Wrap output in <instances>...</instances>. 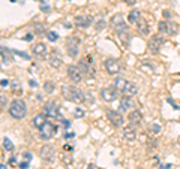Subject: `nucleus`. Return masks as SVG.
Instances as JSON below:
<instances>
[{"label":"nucleus","mask_w":180,"mask_h":169,"mask_svg":"<svg viewBox=\"0 0 180 169\" xmlns=\"http://www.w3.org/2000/svg\"><path fill=\"white\" fill-rule=\"evenodd\" d=\"M48 64L54 69H59L62 64H63V57L60 54L59 49H53L50 54H48Z\"/></svg>","instance_id":"nucleus-12"},{"label":"nucleus","mask_w":180,"mask_h":169,"mask_svg":"<svg viewBox=\"0 0 180 169\" xmlns=\"http://www.w3.org/2000/svg\"><path fill=\"white\" fill-rule=\"evenodd\" d=\"M162 14H164V17H165V18H167V20H168V18H170V17H171V12H170V11H164V12H162Z\"/></svg>","instance_id":"nucleus-39"},{"label":"nucleus","mask_w":180,"mask_h":169,"mask_svg":"<svg viewBox=\"0 0 180 169\" xmlns=\"http://www.w3.org/2000/svg\"><path fill=\"white\" fill-rule=\"evenodd\" d=\"M119 90L113 85H108V87H104L102 90H101V97L105 100V102H114L117 97H119Z\"/></svg>","instance_id":"nucleus-7"},{"label":"nucleus","mask_w":180,"mask_h":169,"mask_svg":"<svg viewBox=\"0 0 180 169\" xmlns=\"http://www.w3.org/2000/svg\"><path fill=\"white\" fill-rule=\"evenodd\" d=\"M39 156L41 159L47 162V163H53L54 159H56V151H54V147L53 145H44L39 151Z\"/></svg>","instance_id":"nucleus-14"},{"label":"nucleus","mask_w":180,"mask_h":169,"mask_svg":"<svg viewBox=\"0 0 180 169\" xmlns=\"http://www.w3.org/2000/svg\"><path fill=\"white\" fill-rule=\"evenodd\" d=\"M54 88H56V84H54L53 81H45V84H44V90H45V93L51 94V93L54 91Z\"/></svg>","instance_id":"nucleus-26"},{"label":"nucleus","mask_w":180,"mask_h":169,"mask_svg":"<svg viewBox=\"0 0 180 169\" xmlns=\"http://www.w3.org/2000/svg\"><path fill=\"white\" fill-rule=\"evenodd\" d=\"M74 21H75V24H77L78 27L87 29V27L92 26V23H93V17H92V15H77Z\"/></svg>","instance_id":"nucleus-17"},{"label":"nucleus","mask_w":180,"mask_h":169,"mask_svg":"<svg viewBox=\"0 0 180 169\" xmlns=\"http://www.w3.org/2000/svg\"><path fill=\"white\" fill-rule=\"evenodd\" d=\"M3 148H5L6 151H12V150H14V144L11 142L9 138H3Z\"/></svg>","instance_id":"nucleus-27"},{"label":"nucleus","mask_w":180,"mask_h":169,"mask_svg":"<svg viewBox=\"0 0 180 169\" xmlns=\"http://www.w3.org/2000/svg\"><path fill=\"white\" fill-rule=\"evenodd\" d=\"M140 18H141V12H140L138 9H132V11L129 12V15H128V21L132 23V24H137Z\"/></svg>","instance_id":"nucleus-25"},{"label":"nucleus","mask_w":180,"mask_h":169,"mask_svg":"<svg viewBox=\"0 0 180 169\" xmlns=\"http://www.w3.org/2000/svg\"><path fill=\"white\" fill-rule=\"evenodd\" d=\"M114 87L123 94V96H135L138 93V87L135 83L132 81H128V80H123V78H117Z\"/></svg>","instance_id":"nucleus-3"},{"label":"nucleus","mask_w":180,"mask_h":169,"mask_svg":"<svg viewBox=\"0 0 180 169\" xmlns=\"http://www.w3.org/2000/svg\"><path fill=\"white\" fill-rule=\"evenodd\" d=\"M35 32H36L38 35H42V33L45 32L44 26H42V24H36V26H35Z\"/></svg>","instance_id":"nucleus-32"},{"label":"nucleus","mask_w":180,"mask_h":169,"mask_svg":"<svg viewBox=\"0 0 180 169\" xmlns=\"http://www.w3.org/2000/svg\"><path fill=\"white\" fill-rule=\"evenodd\" d=\"M56 133H57V126H56L54 123H51V121H47L44 126L39 129V136H41L42 139H45V141L51 139Z\"/></svg>","instance_id":"nucleus-8"},{"label":"nucleus","mask_w":180,"mask_h":169,"mask_svg":"<svg viewBox=\"0 0 180 169\" xmlns=\"http://www.w3.org/2000/svg\"><path fill=\"white\" fill-rule=\"evenodd\" d=\"M65 46H66V52L69 54V57L77 58L78 52H80V39L75 36H69L65 41Z\"/></svg>","instance_id":"nucleus-5"},{"label":"nucleus","mask_w":180,"mask_h":169,"mask_svg":"<svg viewBox=\"0 0 180 169\" xmlns=\"http://www.w3.org/2000/svg\"><path fill=\"white\" fill-rule=\"evenodd\" d=\"M8 112H9V115H11L12 118H15V120H23V118L26 117V114H27V105H26V102H24L23 99H18V97H17V99H14V100L11 102Z\"/></svg>","instance_id":"nucleus-1"},{"label":"nucleus","mask_w":180,"mask_h":169,"mask_svg":"<svg viewBox=\"0 0 180 169\" xmlns=\"http://www.w3.org/2000/svg\"><path fill=\"white\" fill-rule=\"evenodd\" d=\"M0 169H6V166H5V165H2V166H0Z\"/></svg>","instance_id":"nucleus-46"},{"label":"nucleus","mask_w":180,"mask_h":169,"mask_svg":"<svg viewBox=\"0 0 180 169\" xmlns=\"http://www.w3.org/2000/svg\"><path fill=\"white\" fill-rule=\"evenodd\" d=\"M87 169H99V168H98L96 165H89V166H87Z\"/></svg>","instance_id":"nucleus-42"},{"label":"nucleus","mask_w":180,"mask_h":169,"mask_svg":"<svg viewBox=\"0 0 180 169\" xmlns=\"http://www.w3.org/2000/svg\"><path fill=\"white\" fill-rule=\"evenodd\" d=\"M12 91L15 94H21V87H20L18 83H12Z\"/></svg>","instance_id":"nucleus-30"},{"label":"nucleus","mask_w":180,"mask_h":169,"mask_svg":"<svg viewBox=\"0 0 180 169\" xmlns=\"http://www.w3.org/2000/svg\"><path fill=\"white\" fill-rule=\"evenodd\" d=\"M66 72H68V77H69V80H71L72 83H80V81L83 80V72H81V69H80L78 66H75V64H69L68 69H66Z\"/></svg>","instance_id":"nucleus-16"},{"label":"nucleus","mask_w":180,"mask_h":169,"mask_svg":"<svg viewBox=\"0 0 180 169\" xmlns=\"http://www.w3.org/2000/svg\"><path fill=\"white\" fill-rule=\"evenodd\" d=\"M132 105H134L132 97H131V96H123V97L120 99L119 109H120V111H123V112H126V111H129V109L132 108Z\"/></svg>","instance_id":"nucleus-20"},{"label":"nucleus","mask_w":180,"mask_h":169,"mask_svg":"<svg viewBox=\"0 0 180 169\" xmlns=\"http://www.w3.org/2000/svg\"><path fill=\"white\" fill-rule=\"evenodd\" d=\"M44 114L47 117H50V118H60V120H63L62 117H60V111H59V106H57V103H54V102H48V103H45L44 105Z\"/></svg>","instance_id":"nucleus-13"},{"label":"nucleus","mask_w":180,"mask_h":169,"mask_svg":"<svg viewBox=\"0 0 180 169\" xmlns=\"http://www.w3.org/2000/svg\"><path fill=\"white\" fill-rule=\"evenodd\" d=\"M72 136H74V133H68V135L65 133V138H72Z\"/></svg>","instance_id":"nucleus-43"},{"label":"nucleus","mask_w":180,"mask_h":169,"mask_svg":"<svg viewBox=\"0 0 180 169\" xmlns=\"http://www.w3.org/2000/svg\"><path fill=\"white\" fill-rule=\"evenodd\" d=\"M29 84L32 85V87H36V83H35V81H29Z\"/></svg>","instance_id":"nucleus-45"},{"label":"nucleus","mask_w":180,"mask_h":169,"mask_svg":"<svg viewBox=\"0 0 180 169\" xmlns=\"http://www.w3.org/2000/svg\"><path fill=\"white\" fill-rule=\"evenodd\" d=\"M32 157H33L32 153H24V159H26V160H32Z\"/></svg>","instance_id":"nucleus-36"},{"label":"nucleus","mask_w":180,"mask_h":169,"mask_svg":"<svg viewBox=\"0 0 180 169\" xmlns=\"http://www.w3.org/2000/svg\"><path fill=\"white\" fill-rule=\"evenodd\" d=\"M104 66H105V70L110 75H117L120 72V61L117 58H107Z\"/></svg>","instance_id":"nucleus-15"},{"label":"nucleus","mask_w":180,"mask_h":169,"mask_svg":"<svg viewBox=\"0 0 180 169\" xmlns=\"http://www.w3.org/2000/svg\"><path fill=\"white\" fill-rule=\"evenodd\" d=\"M78 67L81 69L83 72V77H87V78H93L95 77V69H93V57L87 54L86 57H83L78 63Z\"/></svg>","instance_id":"nucleus-4"},{"label":"nucleus","mask_w":180,"mask_h":169,"mask_svg":"<svg viewBox=\"0 0 180 169\" xmlns=\"http://www.w3.org/2000/svg\"><path fill=\"white\" fill-rule=\"evenodd\" d=\"M158 29H159L161 33H165V35H170V36L179 33V26L176 23H170V21H161L158 24Z\"/></svg>","instance_id":"nucleus-9"},{"label":"nucleus","mask_w":180,"mask_h":169,"mask_svg":"<svg viewBox=\"0 0 180 169\" xmlns=\"http://www.w3.org/2000/svg\"><path fill=\"white\" fill-rule=\"evenodd\" d=\"M8 84H9V81L8 80H2V87L5 88V87H8Z\"/></svg>","instance_id":"nucleus-41"},{"label":"nucleus","mask_w":180,"mask_h":169,"mask_svg":"<svg viewBox=\"0 0 180 169\" xmlns=\"http://www.w3.org/2000/svg\"><path fill=\"white\" fill-rule=\"evenodd\" d=\"M47 38H48V41L56 42V41L59 39V35H57L56 32H47Z\"/></svg>","instance_id":"nucleus-29"},{"label":"nucleus","mask_w":180,"mask_h":169,"mask_svg":"<svg viewBox=\"0 0 180 169\" xmlns=\"http://www.w3.org/2000/svg\"><path fill=\"white\" fill-rule=\"evenodd\" d=\"M41 2H42V3H41V9H42V11H45V12H47V11H50L48 0H41Z\"/></svg>","instance_id":"nucleus-33"},{"label":"nucleus","mask_w":180,"mask_h":169,"mask_svg":"<svg viewBox=\"0 0 180 169\" xmlns=\"http://www.w3.org/2000/svg\"><path fill=\"white\" fill-rule=\"evenodd\" d=\"M128 120H129V124H132V126H135V127L141 126V123H143V114H141L138 109L129 111V114H128Z\"/></svg>","instance_id":"nucleus-18"},{"label":"nucleus","mask_w":180,"mask_h":169,"mask_svg":"<svg viewBox=\"0 0 180 169\" xmlns=\"http://www.w3.org/2000/svg\"><path fill=\"white\" fill-rule=\"evenodd\" d=\"M20 168H23V169L27 168V163H20Z\"/></svg>","instance_id":"nucleus-44"},{"label":"nucleus","mask_w":180,"mask_h":169,"mask_svg":"<svg viewBox=\"0 0 180 169\" xmlns=\"http://www.w3.org/2000/svg\"><path fill=\"white\" fill-rule=\"evenodd\" d=\"M123 136H125V139H128V141H134L135 138H137V127L132 126V124L125 126L123 127Z\"/></svg>","instance_id":"nucleus-21"},{"label":"nucleus","mask_w":180,"mask_h":169,"mask_svg":"<svg viewBox=\"0 0 180 169\" xmlns=\"http://www.w3.org/2000/svg\"><path fill=\"white\" fill-rule=\"evenodd\" d=\"M105 26H107V24H105V21H104V20H101V21H98V23H96V30H102V29H105Z\"/></svg>","instance_id":"nucleus-34"},{"label":"nucleus","mask_w":180,"mask_h":169,"mask_svg":"<svg viewBox=\"0 0 180 169\" xmlns=\"http://www.w3.org/2000/svg\"><path fill=\"white\" fill-rule=\"evenodd\" d=\"M152 130H153V132H155V133H158V132H159V130H161V127L158 126V124H153V126H152Z\"/></svg>","instance_id":"nucleus-37"},{"label":"nucleus","mask_w":180,"mask_h":169,"mask_svg":"<svg viewBox=\"0 0 180 169\" xmlns=\"http://www.w3.org/2000/svg\"><path fill=\"white\" fill-rule=\"evenodd\" d=\"M107 118L111 123V126H114V127H120V126H123V123H125L122 114L119 111H114V109H108L107 111Z\"/></svg>","instance_id":"nucleus-11"},{"label":"nucleus","mask_w":180,"mask_h":169,"mask_svg":"<svg viewBox=\"0 0 180 169\" xmlns=\"http://www.w3.org/2000/svg\"><path fill=\"white\" fill-rule=\"evenodd\" d=\"M111 27L117 32V35H119V33H122V32L129 30V29H128V26H126V23H125L123 15H120V14H116V15L111 18Z\"/></svg>","instance_id":"nucleus-10"},{"label":"nucleus","mask_w":180,"mask_h":169,"mask_svg":"<svg viewBox=\"0 0 180 169\" xmlns=\"http://www.w3.org/2000/svg\"><path fill=\"white\" fill-rule=\"evenodd\" d=\"M45 123H47V115H45L44 112H42V114H38V115L33 118V126L36 127V129H41Z\"/></svg>","instance_id":"nucleus-24"},{"label":"nucleus","mask_w":180,"mask_h":169,"mask_svg":"<svg viewBox=\"0 0 180 169\" xmlns=\"http://www.w3.org/2000/svg\"><path fill=\"white\" fill-rule=\"evenodd\" d=\"M62 96L74 103H81L84 102V93L74 85H62Z\"/></svg>","instance_id":"nucleus-2"},{"label":"nucleus","mask_w":180,"mask_h":169,"mask_svg":"<svg viewBox=\"0 0 180 169\" xmlns=\"http://www.w3.org/2000/svg\"><path fill=\"white\" fill-rule=\"evenodd\" d=\"M0 97H2V111H5V109H6V102H8V100H6V97H5L3 94H2Z\"/></svg>","instance_id":"nucleus-35"},{"label":"nucleus","mask_w":180,"mask_h":169,"mask_svg":"<svg viewBox=\"0 0 180 169\" xmlns=\"http://www.w3.org/2000/svg\"><path fill=\"white\" fill-rule=\"evenodd\" d=\"M137 27H138V30H140L143 35H149V33H150V26H149V23H147L146 20H143V18L138 20Z\"/></svg>","instance_id":"nucleus-23"},{"label":"nucleus","mask_w":180,"mask_h":169,"mask_svg":"<svg viewBox=\"0 0 180 169\" xmlns=\"http://www.w3.org/2000/svg\"><path fill=\"white\" fill-rule=\"evenodd\" d=\"M135 2H137V0H125V3H126L128 6H134Z\"/></svg>","instance_id":"nucleus-38"},{"label":"nucleus","mask_w":180,"mask_h":169,"mask_svg":"<svg viewBox=\"0 0 180 169\" xmlns=\"http://www.w3.org/2000/svg\"><path fill=\"white\" fill-rule=\"evenodd\" d=\"M162 45H164V38L161 35H153L147 42V49L150 54H158L159 49L162 48Z\"/></svg>","instance_id":"nucleus-6"},{"label":"nucleus","mask_w":180,"mask_h":169,"mask_svg":"<svg viewBox=\"0 0 180 169\" xmlns=\"http://www.w3.org/2000/svg\"><path fill=\"white\" fill-rule=\"evenodd\" d=\"M24 41H33V35L30 33V35H26L24 36Z\"/></svg>","instance_id":"nucleus-40"},{"label":"nucleus","mask_w":180,"mask_h":169,"mask_svg":"<svg viewBox=\"0 0 180 169\" xmlns=\"http://www.w3.org/2000/svg\"><path fill=\"white\" fill-rule=\"evenodd\" d=\"M93 102H95L93 94H92V93H84V103H86V105H92Z\"/></svg>","instance_id":"nucleus-28"},{"label":"nucleus","mask_w":180,"mask_h":169,"mask_svg":"<svg viewBox=\"0 0 180 169\" xmlns=\"http://www.w3.org/2000/svg\"><path fill=\"white\" fill-rule=\"evenodd\" d=\"M2 60H3V64H9V63L14 60L11 49L6 48V46H2Z\"/></svg>","instance_id":"nucleus-22"},{"label":"nucleus","mask_w":180,"mask_h":169,"mask_svg":"<svg viewBox=\"0 0 180 169\" xmlns=\"http://www.w3.org/2000/svg\"><path fill=\"white\" fill-rule=\"evenodd\" d=\"M32 52H33L36 57H47V55H48V46H47L44 42H38L33 45Z\"/></svg>","instance_id":"nucleus-19"},{"label":"nucleus","mask_w":180,"mask_h":169,"mask_svg":"<svg viewBox=\"0 0 180 169\" xmlns=\"http://www.w3.org/2000/svg\"><path fill=\"white\" fill-rule=\"evenodd\" d=\"M74 115H75V117H78V118H83V117L86 115V112H84L81 108H77V109H75V112H74Z\"/></svg>","instance_id":"nucleus-31"}]
</instances>
